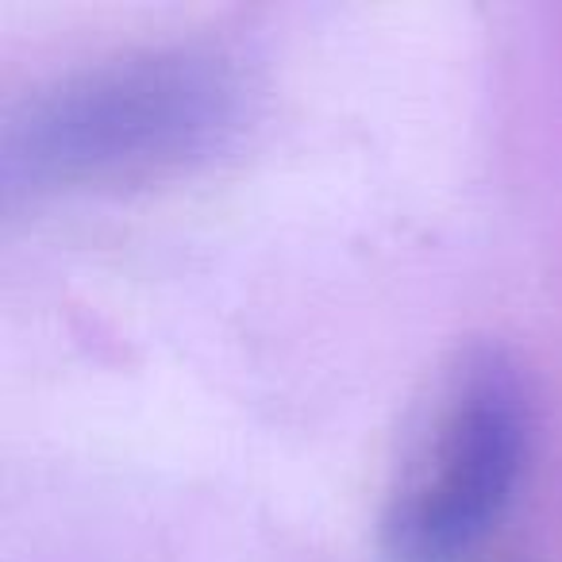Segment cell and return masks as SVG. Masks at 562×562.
Segmentation results:
<instances>
[{
	"mask_svg": "<svg viewBox=\"0 0 562 562\" xmlns=\"http://www.w3.org/2000/svg\"><path fill=\"white\" fill-rule=\"evenodd\" d=\"M239 74L216 55L158 50L124 58L40 97L12 124V189L135 181L212 158L243 124Z\"/></svg>",
	"mask_w": 562,
	"mask_h": 562,
	"instance_id": "obj_1",
	"label": "cell"
},
{
	"mask_svg": "<svg viewBox=\"0 0 562 562\" xmlns=\"http://www.w3.org/2000/svg\"><path fill=\"white\" fill-rule=\"evenodd\" d=\"M531 443L520 367L470 347L447 367L397 467L382 513L390 562H459L508 513Z\"/></svg>",
	"mask_w": 562,
	"mask_h": 562,
	"instance_id": "obj_2",
	"label": "cell"
}]
</instances>
